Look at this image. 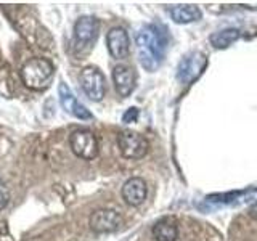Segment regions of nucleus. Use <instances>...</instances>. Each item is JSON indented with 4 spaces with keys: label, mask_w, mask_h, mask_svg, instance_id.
I'll use <instances>...</instances> for the list:
<instances>
[{
    "label": "nucleus",
    "mask_w": 257,
    "mask_h": 241,
    "mask_svg": "<svg viewBox=\"0 0 257 241\" xmlns=\"http://www.w3.org/2000/svg\"><path fill=\"white\" fill-rule=\"evenodd\" d=\"M137 50L142 66L147 71H155L164 56L166 40L156 28L148 26L137 34Z\"/></svg>",
    "instance_id": "1"
},
{
    "label": "nucleus",
    "mask_w": 257,
    "mask_h": 241,
    "mask_svg": "<svg viewBox=\"0 0 257 241\" xmlns=\"http://www.w3.org/2000/svg\"><path fill=\"white\" fill-rule=\"evenodd\" d=\"M55 68L47 58H31L23 64L21 79L23 84L31 90H44L52 82Z\"/></svg>",
    "instance_id": "2"
},
{
    "label": "nucleus",
    "mask_w": 257,
    "mask_h": 241,
    "mask_svg": "<svg viewBox=\"0 0 257 241\" xmlns=\"http://www.w3.org/2000/svg\"><path fill=\"white\" fill-rule=\"evenodd\" d=\"M79 82L85 95L92 101H101L106 93V79L103 72L95 66H85L79 74Z\"/></svg>",
    "instance_id": "3"
},
{
    "label": "nucleus",
    "mask_w": 257,
    "mask_h": 241,
    "mask_svg": "<svg viewBox=\"0 0 257 241\" xmlns=\"http://www.w3.org/2000/svg\"><path fill=\"white\" fill-rule=\"evenodd\" d=\"M69 147L77 158L85 161L95 159L98 155V140H96L95 134L87 131V129H79V131L71 134Z\"/></svg>",
    "instance_id": "4"
},
{
    "label": "nucleus",
    "mask_w": 257,
    "mask_h": 241,
    "mask_svg": "<svg viewBox=\"0 0 257 241\" xmlns=\"http://www.w3.org/2000/svg\"><path fill=\"white\" fill-rule=\"evenodd\" d=\"M117 147L125 159H142L148 153V140L134 131H122L117 135Z\"/></svg>",
    "instance_id": "5"
},
{
    "label": "nucleus",
    "mask_w": 257,
    "mask_h": 241,
    "mask_svg": "<svg viewBox=\"0 0 257 241\" xmlns=\"http://www.w3.org/2000/svg\"><path fill=\"white\" fill-rule=\"evenodd\" d=\"M206 64H207V60L203 53L191 52L180 61L179 69H177V79H179L182 84H190L204 71Z\"/></svg>",
    "instance_id": "6"
},
{
    "label": "nucleus",
    "mask_w": 257,
    "mask_h": 241,
    "mask_svg": "<svg viewBox=\"0 0 257 241\" xmlns=\"http://www.w3.org/2000/svg\"><path fill=\"white\" fill-rule=\"evenodd\" d=\"M88 225L95 233H112L122 225V217L114 209H98L90 215Z\"/></svg>",
    "instance_id": "7"
},
{
    "label": "nucleus",
    "mask_w": 257,
    "mask_h": 241,
    "mask_svg": "<svg viewBox=\"0 0 257 241\" xmlns=\"http://www.w3.org/2000/svg\"><path fill=\"white\" fill-rule=\"evenodd\" d=\"M106 47L112 58L124 60L131 53V39L125 29L122 28H112L106 34Z\"/></svg>",
    "instance_id": "8"
},
{
    "label": "nucleus",
    "mask_w": 257,
    "mask_h": 241,
    "mask_svg": "<svg viewBox=\"0 0 257 241\" xmlns=\"http://www.w3.org/2000/svg\"><path fill=\"white\" fill-rule=\"evenodd\" d=\"M58 95H60V103L63 109L69 112L71 116H74L80 120H88L92 119V112L88 111L82 103H79L77 98L74 96V93L71 92V88L68 87V84L60 82L58 85Z\"/></svg>",
    "instance_id": "9"
},
{
    "label": "nucleus",
    "mask_w": 257,
    "mask_h": 241,
    "mask_svg": "<svg viewBox=\"0 0 257 241\" xmlns=\"http://www.w3.org/2000/svg\"><path fill=\"white\" fill-rule=\"evenodd\" d=\"M120 195H122V199L128 206H140L148 195L147 183H145L142 177H132L122 185Z\"/></svg>",
    "instance_id": "10"
},
{
    "label": "nucleus",
    "mask_w": 257,
    "mask_h": 241,
    "mask_svg": "<svg viewBox=\"0 0 257 241\" xmlns=\"http://www.w3.org/2000/svg\"><path fill=\"white\" fill-rule=\"evenodd\" d=\"M98 34V21L93 16H80L74 24V40L77 47L92 44Z\"/></svg>",
    "instance_id": "11"
},
{
    "label": "nucleus",
    "mask_w": 257,
    "mask_h": 241,
    "mask_svg": "<svg viewBox=\"0 0 257 241\" xmlns=\"http://www.w3.org/2000/svg\"><path fill=\"white\" fill-rule=\"evenodd\" d=\"M112 82H114L116 92L119 93V96L127 98L135 88V74L132 68L125 66V64H117L112 69Z\"/></svg>",
    "instance_id": "12"
},
{
    "label": "nucleus",
    "mask_w": 257,
    "mask_h": 241,
    "mask_svg": "<svg viewBox=\"0 0 257 241\" xmlns=\"http://www.w3.org/2000/svg\"><path fill=\"white\" fill-rule=\"evenodd\" d=\"M169 13L177 24H188L201 20V16H203L196 5H175L169 10Z\"/></svg>",
    "instance_id": "13"
},
{
    "label": "nucleus",
    "mask_w": 257,
    "mask_h": 241,
    "mask_svg": "<svg viewBox=\"0 0 257 241\" xmlns=\"http://www.w3.org/2000/svg\"><path fill=\"white\" fill-rule=\"evenodd\" d=\"M153 236L156 241H177L179 227L174 219H161L153 227Z\"/></svg>",
    "instance_id": "14"
},
{
    "label": "nucleus",
    "mask_w": 257,
    "mask_h": 241,
    "mask_svg": "<svg viewBox=\"0 0 257 241\" xmlns=\"http://www.w3.org/2000/svg\"><path fill=\"white\" fill-rule=\"evenodd\" d=\"M239 31L235 29V28H230V29H223L220 32H215L209 40H211V44L215 47V48H228L233 42H236L239 39Z\"/></svg>",
    "instance_id": "15"
},
{
    "label": "nucleus",
    "mask_w": 257,
    "mask_h": 241,
    "mask_svg": "<svg viewBox=\"0 0 257 241\" xmlns=\"http://www.w3.org/2000/svg\"><path fill=\"white\" fill-rule=\"evenodd\" d=\"M8 203H10V190H8L4 179H0V211L5 209Z\"/></svg>",
    "instance_id": "16"
},
{
    "label": "nucleus",
    "mask_w": 257,
    "mask_h": 241,
    "mask_svg": "<svg viewBox=\"0 0 257 241\" xmlns=\"http://www.w3.org/2000/svg\"><path fill=\"white\" fill-rule=\"evenodd\" d=\"M137 119H139V109H137V108H128L124 112V116H122V123L131 124V123H137Z\"/></svg>",
    "instance_id": "17"
},
{
    "label": "nucleus",
    "mask_w": 257,
    "mask_h": 241,
    "mask_svg": "<svg viewBox=\"0 0 257 241\" xmlns=\"http://www.w3.org/2000/svg\"><path fill=\"white\" fill-rule=\"evenodd\" d=\"M249 215H252L254 219H257V203L254 206H251V209H249Z\"/></svg>",
    "instance_id": "18"
}]
</instances>
